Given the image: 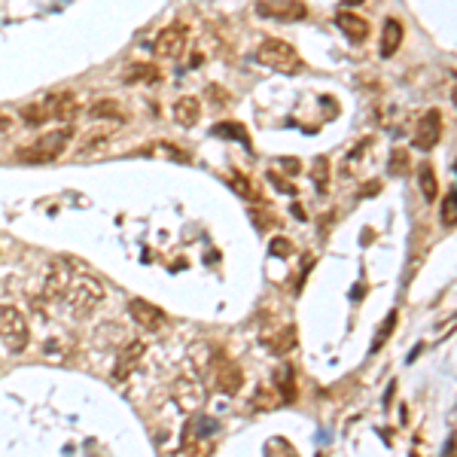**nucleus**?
I'll return each mask as SVG.
<instances>
[{
  "label": "nucleus",
  "mask_w": 457,
  "mask_h": 457,
  "mask_svg": "<svg viewBox=\"0 0 457 457\" xmlns=\"http://www.w3.org/2000/svg\"><path fill=\"white\" fill-rule=\"evenodd\" d=\"M71 141H74V126H58V128L46 131V135H40L31 147L19 150V159H22V162H31V165L55 162V159L67 150V143Z\"/></svg>",
  "instance_id": "obj_1"
},
{
  "label": "nucleus",
  "mask_w": 457,
  "mask_h": 457,
  "mask_svg": "<svg viewBox=\"0 0 457 457\" xmlns=\"http://www.w3.org/2000/svg\"><path fill=\"white\" fill-rule=\"evenodd\" d=\"M104 299H107V290H104V283L98 278H92V275H74L71 287H67L65 293V302L74 314H92Z\"/></svg>",
  "instance_id": "obj_2"
},
{
  "label": "nucleus",
  "mask_w": 457,
  "mask_h": 457,
  "mask_svg": "<svg viewBox=\"0 0 457 457\" xmlns=\"http://www.w3.org/2000/svg\"><path fill=\"white\" fill-rule=\"evenodd\" d=\"M25 122L31 126H43V122H52V120H61V122H71L76 116V98L71 92H58V95H50V98L31 104L25 107Z\"/></svg>",
  "instance_id": "obj_3"
},
{
  "label": "nucleus",
  "mask_w": 457,
  "mask_h": 457,
  "mask_svg": "<svg viewBox=\"0 0 457 457\" xmlns=\"http://www.w3.org/2000/svg\"><path fill=\"white\" fill-rule=\"evenodd\" d=\"M27 338H31V327H27L25 311L16 305H0V345L10 354H22L27 348Z\"/></svg>",
  "instance_id": "obj_4"
},
{
  "label": "nucleus",
  "mask_w": 457,
  "mask_h": 457,
  "mask_svg": "<svg viewBox=\"0 0 457 457\" xmlns=\"http://www.w3.org/2000/svg\"><path fill=\"white\" fill-rule=\"evenodd\" d=\"M256 58L278 74H296L302 67V58H299V52H296V46L281 37L262 40L259 50H256Z\"/></svg>",
  "instance_id": "obj_5"
},
{
  "label": "nucleus",
  "mask_w": 457,
  "mask_h": 457,
  "mask_svg": "<svg viewBox=\"0 0 457 457\" xmlns=\"http://www.w3.org/2000/svg\"><path fill=\"white\" fill-rule=\"evenodd\" d=\"M211 369H213V376H217V387L223 393H238L241 391V384H244V376H241V369H238V363H232L223 351H213V360H211Z\"/></svg>",
  "instance_id": "obj_6"
},
{
  "label": "nucleus",
  "mask_w": 457,
  "mask_h": 457,
  "mask_svg": "<svg viewBox=\"0 0 457 457\" xmlns=\"http://www.w3.org/2000/svg\"><path fill=\"white\" fill-rule=\"evenodd\" d=\"M128 314H131V321H135L137 327L147 329V332H162L165 327H168L165 311L159 308V305L147 302V299H131L128 302Z\"/></svg>",
  "instance_id": "obj_7"
},
{
  "label": "nucleus",
  "mask_w": 457,
  "mask_h": 457,
  "mask_svg": "<svg viewBox=\"0 0 457 457\" xmlns=\"http://www.w3.org/2000/svg\"><path fill=\"white\" fill-rule=\"evenodd\" d=\"M171 391H174V403L183 408V412H198V408L205 406V399H207L205 384L198 378H190V376L177 378Z\"/></svg>",
  "instance_id": "obj_8"
},
{
  "label": "nucleus",
  "mask_w": 457,
  "mask_h": 457,
  "mask_svg": "<svg viewBox=\"0 0 457 457\" xmlns=\"http://www.w3.org/2000/svg\"><path fill=\"white\" fill-rule=\"evenodd\" d=\"M190 43V27L186 25H168L159 31V37L152 40V52L162 55V58H171V55H180Z\"/></svg>",
  "instance_id": "obj_9"
},
{
  "label": "nucleus",
  "mask_w": 457,
  "mask_h": 457,
  "mask_svg": "<svg viewBox=\"0 0 457 457\" xmlns=\"http://www.w3.org/2000/svg\"><path fill=\"white\" fill-rule=\"evenodd\" d=\"M439 141H442V113L439 110H427L418 122V131H414V147L427 152V150H433Z\"/></svg>",
  "instance_id": "obj_10"
},
{
  "label": "nucleus",
  "mask_w": 457,
  "mask_h": 457,
  "mask_svg": "<svg viewBox=\"0 0 457 457\" xmlns=\"http://www.w3.org/2000/svg\"><path fill=\"white\" fill-rule=\"evenodd\" d=\"M74 281V272L65 266V262H52L50 272H46V281H43V296L50 302H65V293Z\"/></svg>",
  "instance_id": "obj_11"
},
{
  "label": "nucleus",
  "mask_w": 457,
  "mask_h": 457,
  "mask_svg": "<svg viewBox=\"0 0 457 457\" xmlns=\"http://www.w3.org/2000/svg\"><path fill=\"white\" fill-rule=\"evenodd\" d=\"M174 122L177 126H183V128H192L198 120H202V101L198 98H192V95H183V98H177L174 101Z\"/></svg>",
  "instance_id": "obj_12"
},
{
  "label": "nucleus",
  "mask_w": 457,
  "mask_h": 457,
  "mask_svg": "<svg viewBox=\"0 0 457 457\" xmlns=\"http://www.w3.org/2000/svg\"><path fill=\"white\" fill-rule=\"evenodd\" d=\"M143 354H147V345L143 342H128L126 348L120 351V357H116V366H113V378H126L131 369L137 366V360H141Z\"/></svg>",
  "instance_id": "obj_13"
},
{
  "label": "nucleus",
  "mask_w": 457,
  "mask_h": 457,
  "mask_svg": "<svg viewBox=\"0 0 457 457\" xmlns=\"http://www.w3.org/2000/svg\"><path fill=\"white\" fill-rule=\"evenodd\" d=\"M256 12L268 19H302L305 16V4H296V0H283V4H256Z\"/></svg>",
  "instance_id": "obj_14"
},
{
  "label": "nucleus",
  "mask_w": 457,
  "mask_h": 457,
  "mask_svg": "<svg viewBox=\"0 0 457 457\" xmlns=\"http://www.w3.org/2000/svg\"><path fill=\"white\" fill-rule=\"evenodd\" d=\"M336 25L342 27L345 37L354 40V43H363V40L369 37V22H366V19H360L357 12H338Z\"/></svg>",
  "instance_id": "obj_15"
},
{
  "label": "nucleus",
  "mask_w": 457,
  "mask_h": 457,
  "mask_svg": "<svg viewBox=\"0 0 457 457\" xmlns=\"http://www.w3.org/2000/svg\"><path fill=\"white\" fill-rule=\"evenodd\" d=\"M399 43H403V22L399 19H387L384 27H381V55L391 58L399 50Z\"/></svg>",
  "instance_id": "obj_16"
},
{
  "label": "nucleus",
  "mask_w": 457,
  "mask_h": 457,
  "mask_svg": "<svg viewBox=\"0 0 457 457\" xmlns=\"http://www.w3.org/2000/svg\"><path fill=\"white\" fill-rule=\"evenodd\" d=\"M126 82H159V67L147 65V61L128 65L126 67Z\"/></svg>",
  "instance_id": "obj_17"
},
{
  "label": "nucleus",
  "mask_w": 457,
  "mask_h": 457,
  "mask_svg": "<svg viewBox=\"0 0 457 457\" xmlns=\"http://www.w3.org/2000/svg\"><path fill=\"white\" fill-rule=\"evenodd\" d=\"M418 183H421V196H424V202H436V198H439V180H436V171L430 168V165L421 168Z\"/></svg>",
  "instance_id": "obj_18"
},
{
  "label": "nucleus",
  "mask_w": 457,
  "mask_h": 457,
  "mask_svg": "<svg viewBox=\"0 0 457 457\" xmlns=\"http://www.w3.org/2000/svg\"><path fill=\"white\" fill-rule=\"evenodd\" d=\"M296 342H299V336H296V327H287L278 338H275L272 351H275V354H287V351L296 348Z\"/></svg>",
  "instance_id": "obj_19"
},
{
  "label": "nucleus",
  "mask_w": 457,
  "mask_h": 457,
  "mask_svg": "<svg viewBox=\"0 0 457 457\" xmlns=\"http://www.w3.org/2000/svg\"><path fill=\"white\" fill-rule=\"evenodd\" d=\"M278 393V391H275ZM272 391H266V387H262V391H256V397H253V412H266V408H275L281 403L278 397H275Z\"/></svg>",
  "instance_id": "obj_20"
},
{
  "label": "nucleus",
  "mask_w": 457,
  "mask_h": 457,
  "mask_svg": "<svg viewBox=\"0 0 457 457\" xmlns=\"http://www.w3.org/2000/svg\"><path fill=\"white\" fill-rule=\"evenodd\" d=\"M391 174H408V150L397 147L391 152Z\"/></svg>",
  "instance_id": "obj_21"
},
{
  "label": "nucleus",
  "mask_w": 457,
  "mask_h": 457,
  "mask_svg": "<svg viewBox=\"0 0 457 457\" xmlns=\"http://www.w3.org/2000/svg\"><path fill=\"white\" fill-rule=\"evenodd\" d=\"M442 223H445V226H454V223H457V202H454V190H448L445 205H442Z\"/></svg>",
  "instance_id": "obj_22"
},
{
  "label": "nucleus",
  "mask_w": 457,
  "mask_h": 457,
  "mask_svg": "<svg viewBox=\"0 0 457 457\" xmlns=\"http://www.w3.org/2000/svg\"><path fill=\"white\" fill-rule=\"evenodd\" d=\"M397 321H399V314H397V311H391V314H387V317H384V327H381V332H378V338H376V345H372V351H378V348H381V345H384V342H387V336H391V329H393V327H397Z\"/></svg>",
  "instance_id": "obj_23"
},
{
  "label": "nucleus",
  "mask_w": 457,
  "mask_h": 457,
  "mask_svg": "<svg viewBox=\"0 0 457 457\" xmlns=\"http://www.w3.org/2000/svg\"><path fill=\"white\" fill-rule=\"evenodd\" d=\"M327 180H329V162H327V159H314V183H317V190H327Z\"/></svg>",
  "instance_id": "obj_24"
},
{
  "label": "nucleus",
  "mask_w": 457,
  "mask_h": 457,
  "mask_svg": "<svg viewBox=\"0 0 457 457\" xmlns=\"http://www.w3.org/2000/svg\"><path fill=\"white\" fill-rule=\"evenodd\" d=\"M228 183H232V190H235V192H241V196L251 198V183H247V180L241 177L238 171H232V177H228Z\"/></svg>",
  "instance_id": "obj_25"
},
{
  "label": "nucleus",
  "mask_w": 457,
  "mask_h": 457,
  "mask_svg": "<svg viewBox=\"0 0 457 457\" xmlns=\"http://www.w3.org/2000/svg\"><path fill=\"white\" fill-rule=\"evenodd\" d=\"M110 113H116V104L113 101H104V104H95L92 107V116H110Z\"/></svg>",
  "instance_id": "obj_26"
},
{
  "label": "nucleus",
  "mask_w": 457,
  "mask_h": 457,
  "mask_svg": "<svg viewBox=\"0 0 457 457\" xmlns=\"http://www.w3.org/2000/svg\"><path fill=\"white\" fill-rule=\"evenodd\" d=\"M290 247H293V244H290L287 238L272 241V253H278V256H290V253H293V251H290Z\"/></svg>",
  "instance_id": "obj_27"
}]
</instances>
